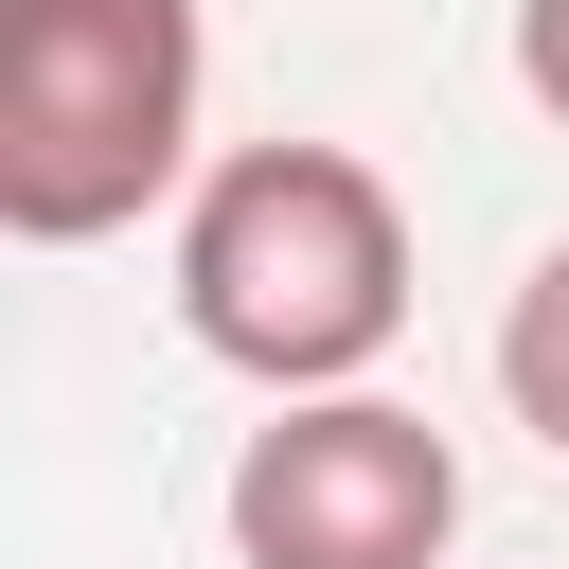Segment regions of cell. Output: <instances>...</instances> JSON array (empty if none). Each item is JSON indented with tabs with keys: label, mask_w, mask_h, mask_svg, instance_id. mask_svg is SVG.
Listing matches in <instances>:
<instances>
[{
	"label": "cell",
	"mask_w": 569,
	"mask_h": 569,
	"mask_svg": "<svg viewBox=\"0 0 569 569\" xmlns=\"http://www.w3.org/2000/svg\"><path fill=\"white\" fill-rule=\"evenodd\" d=\"M196 0H0V231H124L196 160Z\"/></svg>",
	"instance_id": "2"
},
{
	"label": "cell",
	"mask_w": 569,
	"mask_h": 569,
	"mask_svg": "<svg viewBox=\"0 0 569 569\" xmlns=\"http://www.w3.org/2000/svg\"><path fill=\"white\" fill-rule=\"evenodd\" d=\"M445 533H462V462L391 391H302L231 462V551L249 569H445Z\"/></svg>",
	"instance_id": "3"
},
{
	"label": "cell",
	"mask_w": 569,
	"mask_h": 569,
	"mask_svg": "<svg viewBox=\"0 0 569 569\" xmlns=\"http://www.w3.org/2000/svg\"><path fill=\"white\" fill-rule=\"evenodd\" d=\"M178 320L267 373V391H338L391 356L409 320V213L356 142H231L178 213Z\"/></svg>",
	"instance_id": "1"
},
{
	"label": "cell",
	"mask_w": 569,
	"mask_h": 569,
	"mask_svg": "<svg viewBox=\"0 0 569 569\" xmlns=\"http://www.w3.org/2000/svg\"><path fill=\"white\" fill-rule=\"evenodd\" d=\"M498 391H516V427L569 462V249L516 284V320H498Z\"/></svg>",
	"instance_id": "4"
},
{
	"label": "cell",
	"mask_w": 569,
	"mask_h": 569,
	"mask_svg": "<svg viewBox=\"0 0 569 569\" xmlns=\"http://www.w3.org/2000/svg\"><path fill=\"white\" fill-rule=\"evenodd\" d=\"M516 89L569 124V0H516Z\"/></svg>",
	"instance_id": "5"
}]
</instances>
